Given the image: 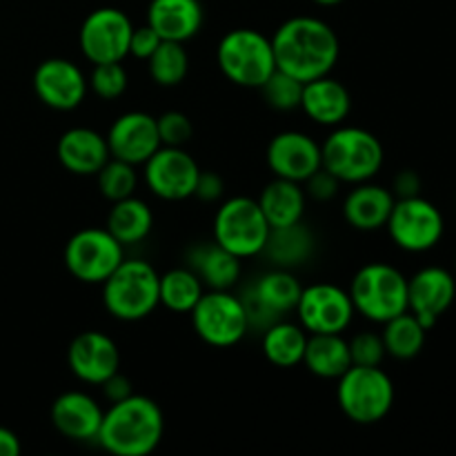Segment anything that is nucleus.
<instances>
[{"label":"nucleus","instance_id":"f257e3e1","mask_svg":"<svg viewBox=\"0 0 456 456\" xmlns=\"http://www.w3.org/2000/svg\"><path fill=\"white\" fill-rule=\"evenodd\" d=\"M276 69L294 76L301 83L328 76L341 53L338 36L328 22L312 16L285 20L272 36Z\"/></svg>","mask_w":456,"mask_h":456},{"label":"nucleus","instance_id":"f03ea898","mask_svg":"<svg viewBox=\"0 0 456 456\" xmlns=\"http://www.w3.org/2000/svg\"><path fill=\"white\" fill-rule=\"evenodd\" d=\"M163 432L165 419L159 403L150 396L129 395L102 412L96 439L116 456H147L159 448Z\"/></svg>","mask_w":456,"mask_h":456},{"label":"nucleus","instance_id":"7ed1b4c3","mask_svg":"<svg viewBox=\"0 0 456 456\" xmlns=\"http://www.w3.org/2000/svg\"><path fill=\"white\" fill-rule=\"evenodd\" d=\"M381 165V141L363 127H337L321 145V167L341 183L372 181Z\"/></svg>","mask_w":456,"mask_h":456},{"label":"nucleus","instance_id":"20e7f679","mask_svg":"<svg viewBox=\"0 0 456 456\" xmlns=\"http://www.w3.org/2000/svg\"><path fill=\"white\" fill-rule=\"evenodd\" d=\"M160 274L147 261L125 258L102 283V303L118 321H141L160 305Z\"/></svg>","mask_w":456,"mask_h":456},{"label":"nucleus","instance_id":"39448f33","mask_svg":"<svg viewBox=\"0 0 456 456\" xmlns=\"http://www.w3.org/2000/svg\"><path fill=\"white\" fill-rule=\"evenodd\" d=\"M337 399L350 421L372 426L390 414L395 405V383L379 365H350L338 377Z\"/></svg>","mask_w":456,"mask_h":456},{"label":"nucleus","instance_id":"423d86ee","mask_svg":"<svg viewBox=\"0 0 456 456\" xmlns=\"http://www.w3.org/2000/svg\"><path fill=\"white\" fill-rule=\"evenodd\" d=\"M354 312L374 323H386L408 312V279L387 263H370L354 274L350 285Z\"/></svg>","mask_w":456,"mask_h":456},{"label":"nucleus","instance_id":"0eeeda50","mask_svg":"<svg viewBox=\"0 0 456 456\" xmlns=\"http://www.w3.org/2000/svg\"><path fill=\"white\" fill-rule=\"evenodd\" d=\"M216 62L227 80L258 89L276 69L272 38L256 29H232L218 43Z\"/></svg>","mask_w":456,"mask_h":456},{"label":"nucleus","instance_id":"6e6552de","mask_svg":"<svg viewBox=\"0 0 456 456\" xmlns=\"http://www.w3.org/2000/svg\"><path fill=\"white\" fill-rule=\"evenodd\" d=\"M270 232L272 227L263 216L258 200L248 196L227 199L214 216V243L240 261L263 254Z\"/></svg>","mask_w":456,"mask_h":456},{"label":"nucleus","instance_id":"1a4fd4ad","mask_svg":"<svg viewBox=\"0 0 456 456\" xmlns=\"http://www.w3.org/2000/svg\"><path fill=\"white\" fill-rule=\"evenodd\" d=\"M190 314L194 332L212 347L236 346L249 330L243 298L230 294V289L203 292Z\"/></svg>","mask_w":456,"mask_h":456},{"label":"nucleus","instance_id":"9d476101","mask_svg":"<svg viewBox=\"0 0 456 456\" xmlns=\"http://www.w3.org/2000/svg\"><path fill=\"white\" fill-rule=\"evenodd\" d=\"M386 227L396 248L412 254L436 248L445 232L444 214L421 194L410 196V199H396Z\"/></svg>","mask_w":456,"mask_h":456},{"label":"nucleus","instance_id":"9b49d317","mask_svg":"<svg viewBox=\"0 0 456 456\" xmlns=\"http://www.w3.org/2000/svg\"><path fill=\"white\" fill-rule=\"evenodd\" d=\"M125 245L101 227H85L76 232L65 248V265L80 283L102 285L107 276L125 261Z\"/></svg>","mask_w":456,"mask_h":456},{"label":"nucleus","instance_id":"f8f14e48","mask_svg":"<svg viewBox=\"0 0 456 456\" xmlns=\"http://www.w3.org/2000/svg\"><path fill=\"white\" fill-rule=\"evenodd\" d=\"M134 25L127 13L116 7H101L89 13L80 25V52L92 65L123 62L129 56V38Z\"/></svg>","mask_w":456,"mask_h":456},{"label":"nucleus","instance_id":"ddd939ff","mask_svg":"<svg viewBox=\"0 0 456 456\" xmlns=\"http://www.w3.org/2000/svg\"><path fill=\"white\" fill-rule=\"evenodd\" d=\"M297 312L301 328L312 334H343L356 314L350 292L332 283L303 288Z\"/></svg>","mask_w":456,"mask_h":456},{"label":"nucleus","instance_id":"4468645a","mask_svg":"<svg viewBox=\"0 0 456 456\" xmlns=\"http://www.w3.org/2000/svg\"><path fill=\"white\" fill-rule=\"evenodd\" d=\"M145 185L163 200H185L194 196L200 167L183 147L160 145L145 160Z\"/></svg>","mask_w":456,"mask_h":456},{"label":"nucleus","instance_id":"2eb2a0df","mask_svg":"<svg viewBox=\"0 0 456 456\" xmlns=\"http://www.w3.org/2000/svg\"><path fill=\"white\" fill-rule=\"evenodd\" d=\"M89 83L83 69L67 58H47L34 71V92L56 111H71L85 101Z\"/></svg>","mask_w":456,"mask_h":456},{"label":"nucleus","instance_id":"dca6fc26","mask_svg":"<svg viewBox=\"0 0 456 456\" xmlns=\"http://www.w3.org/2000/svg\"><path fill=\"white\" fill-rule=\"evenodd\" d=\"M456 298V276L444 267H423L408 279V310L426 330L452 307Z\"/></svg>","mask_w":456,"mask_h":456},{"label":"nucleus","instance_id":"f3484780","mask_svg":"<svg viewBox=\"0 0 456 456\" xmlns=\"http://www.w3.org/2000/svg\"><path fill=\"white\" fill-rule=\"evenodd\" d=\"M105 138L111 159L132 165H142L160 147L159 125L147 111H127L118 116Z\"/></svg>","mask_w":456,"mask_h":456},{"label":"nucleus","instance_id":"a211bd4d","mask_svg":"<svg viewBox=\"0 0 456 456\" xmlns=\"http://www.w3.org/2000/svg\"><path fill=\"white\" fill-rule=\"evenodd\" d=\"M67 363L76 379L92 386H101L102 381L118 372L120 350L107 334L83 332L69 343L67 350Z\"/></svg>","mask_w":456,"mask_h":456},{"label":"nucleus","instance_id":"6ab92c4d","mask_svg":"<svg viewBox=\"0 0 456 456\" xmlns=\"http://www.w3.org/2000/svg\"><path fill=\"white\" fill-rule=\"evenodd\" d=\"M267 165L276 178L305 183L321 169V145L303 132H281L267 145Z\"/></svg>","mask_w":456,"mask_h":456},{"label":"nucleus","instance_id":"aec40b11","mask_svg":"<svg viewBox=\"0 0 456 456\" xmlns=\"http://www.w3.org/2000/svg\"><path fill=\"white\" fill-rule=\"evenodd\" d=\"M58 160L62 167L78 176H96L111 159L107 138L89 127H71L58 138Z\"/></svg>","mask_w":456,"mask_h":456},{"label":"nucleus","instance_id":"412c9836","mask_svg":"<svg viewBox=\"0 0 456 456\" xmlns=\"http://www.w3.org/2000/svg\"><path fill=\"white\" fill-rule=\"evenodd\" d=\"M102 412L94 396L85 392L71 390L58 396L52 405V423L62 436L74 441H92L96 439L101 430Z\"/></svg>","mask_w":456,"mask_h":456},{"label":"nucleus","instance_id":"4be33fe9","mask_svg":"<svg viewBox=\"0 0 456 456\" xmlns=\"http://www.w3.org/2000/svg\"><path fill=\"white\" fill-rule=\"evenodd\" d=\"M301 110L314 123L337 127L347 118L352 110L350 92L337 78H330V74L307 80V83H303Z\"/></svg>","mask_w":456,"mask_h":456},{"label":"nucleus","instance_id":"5701e85b","mask_svg":"<svg viewBox=\"0 0 456 456\" xmlns=\"http://www.w3.org/2000/svg\"><path fill=\"white\" fill-rule=\"evenodd\" d=\"M147 25L163 40L185 43L200 31L203 7L199 0H151Z\"/></svg>","mask_w":456,"mask_h":456},{"label":"nucleus","instance_id":"b1692460","mask_svg":"<svg viewBox=\"0 0 456 456\" xmlns=\"http://www.w3.org/2000/svg\"><path fill=\"white\" fill-rule=\"evenodd\" d=\"M395 203L396 199L392 190L365 181L347 194L346 203H343V216H346L347 225H352L354 230L377 232L386 227Z\"/></svg>","mask_w":456,"mask_h":456},{"label":"nucleus","instance_id":"393cba45","mask_svg":"<svg viewBox=\"0 0 456 456\" xmlns=\"http://www.w3.org/2000/svg\"><path fill=\"white\" fill-rule=\"evenodd\" d=\"M305 203L307 194L301 187V183L288 181V178H274L272 183H267L265 190L258 196L261 212L267 218L272 230L303 221Z\"/></svg>","mask_w":456,"mask_h":456},{"label":"nucleus","instance_id":"a878e982","mask_svg":"<svg viewBox=\"0 0 456 456\" xmlns=\"http://www.w3.org/2000/svg\"><path fill=\"white\" fill-rule=\"evenodd\" d=\"M190 270H194L209 289H230L239 283L240 258L218 243L199 245L190 254Z\"/></svg>","mask_w":456,"mask_h":456},{"label":"nucleus","instance_id":"bb28decb","mask_svg":"<svg viewBox=\"0 0 456 456\" xmlns=\"http://www.w3.org/2000/svg\"><path fill=\"white\" fill-rule=\"evenodd\" d=\"M303 363L321 379H338L352 365L350 343L341 334H312L307 337Z\"/></svg>","mask_w":456,"mask_h":456},{"label":"nucleus","instance_id":"cd10ccee","mask_svg":"<svg viewBox=\"0 0 456 456\" xmlns=\"http://www.w3.org/2000/svg\"><path fill=\"white\" fill-rule=\"evenodd\" d=\"M154 225V214L145 200L129 196V199L116 200L107 216V232L118 240L120 245H134L147 239Z\"/></svg>","mask_w":456,"mask_h":456},{"label":"nucleus","instance_id":"c85d7f7f","mask_svg":"<svg viewBox=\"0 0 456 456\" xmlns=\"http://www.w3.org/2000/svg\"><path fill=\"white\" fill-rule=\"evenodd\" d=\"M249 292H252L254 298L279 321V316L297 310L303 285L298 283L297 276L289 274L283 267H279V270L267 272L265 276H261V279L249 288Z\"/></svg>","mask_w":456,"mask_h":456},{"label":"nucleus","instance_id":"c756f323","mask_svg":"<svg viewBox=\"0 0 456 456\" xmlns=\"http://www.w3.org/2000/svg\"><path fill=\"white\" fill-rule=\"evenodd\" d=\"M305 346V330L289 321H274L263 334V354L276 368H294L303 363Z\"/></svg>","mask_w":456,"mask_h":456},{"label":"nucleus","instance_id":"7c9ffc66","mask_svg":"<svg viewBox=\"0 0 456 456\" xmlns=\"http://www.w3.org/2000/svg\"><path fill=\"white\" fill-rule=\"evenodd\" d=\"M312 249H314L312 232L298 221L288 227H274L263 252L270 256V261H274L276 265L285 270V267L301 265L303 261H307Z\"/></svg>","mask_w":456,"mask_h":456},{"label":"nucleus","instance_id":"2f4dec72","mask_svg":"<svg viewBox=\"0 0 456 456\" xmlns=\"http://www.w3.org/2000/svg\"><path fill=\"white\" fill-rule=\"evenodd\" d=\"M203 281L196 276L194 270L190 267H174V270L165 272L159 279V298L160 305L167 310L178 312V314H187L194 310L199 298L205 292Z\"/></svg>","mask_w":456,"mask_h":456},{"label":"nucleus","instance_id":"473e14b6","mask_svg":"<svg viewBox=\"0 0 456 456\" xmlns=\"http://www.w3.org/2000/svg\"><path fill=\"white\" fill-rule=\"evenodd\" d=\"M383 325L386 328H383L381 338L383 346H386V354L395 356L399 361H410L421 354L423 346H426L428 330L419 323L412 312H403V314L386 321Z\"/></svg>","mask_w":456,"mask_h":456},{"label":"nucleus","instance_id":"72a5a7b5","mask_svg":"<svg viewBox=\"0 0 456 456\" xmlns=\"http://www.w3.org/2000/svg\"><path fill=\"white\" fill-rule=\"evenodd\" d=\"M147 69L151 80L160 87H176L185 80L190 71V56L183 43L176 40H160L156 52L147 58Z\"/></svg>","mask_w":456,"mask_h":456},{"label":"nucleus","instance_id":"f704fd0d","mask_svg":"<svg viewBox=\"0 0 456 456\" xmlns=\"http://www.w3.org/2000/svg\"><path fill=\"white\" fill-rule=\"evenodd\" d=\"M98 178V190L105 196L107 200L116 203V200H123L134 196L138 185V174L136 165L125 163V160L110 159L101 167V172L96 174Z\"/></svg>","mask_w":456,"mask_h":456},{"label":"nucleus","instance_id":"c9c22d12","mask_svg":"<svg viewBox=\"0 0 456 456\" xmlns=\"http://www.w3.org/2000/svg\"><path fill=\"white\" fill-rule=\"evenodd\" d=\"M263 92V101L276 111H292L301 107L303 83L285 71L274 69L270 78L258 87Z\"/></svg>","mask_w":456,"mask_h":456},{"label":"nucleus","instance_id":"e433bc0d","mask_svg":"<svg viewBox=\"0 0 456 456\" xmlns=\"http://www.w3.org/2000/svg\"><path fill=\"white\" fill-rule=\"evenodd\" d=\"M89 87L102 101H116L127 89V71L120 62H98L87 78Z\"/></svg>","mask_w":456,"mask_h":456},{"label":"nucleus","instance_id":"4c0bfd02","mask_svg":"<svg viewBox=\"0 0 456 456\" xmlns=\"http://www.w3.org/2000/svg\"><path fill=\"white\" fill-rule=\"evenodd\" d=\"M156 125H159L160 145L183 147L194 136V125H191L190 116L183 114V111H165L156 118Z\"/></svg>","mask_w":456,"mask_h":456},{"label":"nucleus","instance_id":"58836bf2","mask_svg":"<svg viewBox=\"0 0 456 456\" xmlns=\"http://www.w3.org/2000/svg\"><path fill=\"white\" fill-rule=\"evenodd\" d=\"M350 343V356L352 365H381L383 356H386V346H383L381 334L374 332H361L356 334Z\"/></svg>","mask_w":456,"mask_h":456},{"label":"nucleus","instance_id":"ea45409f","mask_svg":"<svg viewBox=\"0 0 456 456\" xmlns=\"http://www.w3.org/2000/svg\"><path fill=\"white\" fill-rule=\"evenodd\" d=\"M338 185H341V181H338V178H334L328 169L321 167V169H316L310 178H307L303 190H305V194L310 196V199L321 200V203H323V200H330L337 196Z\"/></svg>","mask_w":456,"mask_h":456},{"label":"nucleus","instance_id":"a19ab883","mask_svg":"<svg viewBox=\"0 0 456 456\" xmlns=\"http://www.w3.org/2000/svg\"><path fill=\"white\" fill-rule=\"evenodd\" d=\"M160 36L151 29L150 25H142V27H134L132 31V38H129V56L134 58H141V61H147L151 53L156 52V47L160 45Z\"/></svg>","mask_w":456,"mask_h":456},{"label":"nucleus","instance_id":"79ce46f5","mask_svg":"<svg viewBox=\"0 0 456 456\" xmlns=\"http://www.w3.org/2000/svg\"><path fill=\"white\" fill-rule=\"evenodd\" d=\"M223 190H225V185H223V178L218 174L200 172L199 181H196L194 196L199 200H203V203H214V200L221 199Z\"/></svg>","mask_w":456,"mask_h":456},{"label":"nucleus","instance_id":"37998d69","mask_svg":"<svg viewBox=\"0 0 456 456\" xmlns=\"http://www.w3.org/2000/svg\"><path fill=\"white\" fill-rule=\"evenodd\" d=\"M392 194L395 199H410V196L421 194V176L414 169H403L395 176L392 183Z\"/></svg>","mask_w":456,"mask_h":456},{"label":"nucleus","instance_id":"c03bdc74","mask_svg":"<svg viewBox=\"0 0 456 456\" xmlns=\"http://www.w3.org/2000/svg\"><path fill=\"white\" fill-rule=\"evenodd\" d=\"M102 386V395H105V399L110 401V403H116V401H123L127 399L129 395H134L132 392V383H129L127 377H123L120 372L111 374L107 381L101 383Z\"/></svg>","mask_w":456,"mask_h":456},{"label":"nucleus","instance_id":"a18cd8bd","mask_svg":"<svg viewBox=\"0 0 456 456\" xmlns=\"http://www.w3.org/2000/svg\"><path fill=\"white\" fill-rule=\"evenodd\" d=\"M20 454V439L7 428H0V456Z\"/></svg>","mask_w":456,"mask_h":456},{"label":"nucleus","instance_id":"49530a36","mask_svg":"<svg viewBox=\"0 0 456 456\" xmlns=\"http://www.w3.org/2000/svg\"><path fill=\"white\" fill-rule=\"evenodd\" d=\"M314 3L323 4V7H332V4H338V3H343V0H314Z\"/></svg>","mask_w":456,"mask_h":456},{"label":"nucleus","instance_id":"de8ad7c7","mask_svg":"<svg viewBox=\"0 0 456 456\" xmlns=\"http://www.w3.org/2000/svg\"><path fill=\"white\" fill-rule=\"evenodd\" d=\"M454 276H456V261H454Z\"/></svg>","mask_w":456,"mask_h":456}]
</instances>
